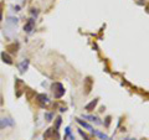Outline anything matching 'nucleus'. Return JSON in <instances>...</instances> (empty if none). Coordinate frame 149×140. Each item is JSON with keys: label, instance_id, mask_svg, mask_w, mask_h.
Instances as JSON below:
<instances>
[{"label": "nucleus", "instance_id": "nucleus-1", "mask_svg": "<svg viewBox=\"0 0 149 140\" xmlns=\"http://www.w3.org/2000/svg\"><path fill=\"white\" fill-rule=\"evenodd\" d=\"M52 90H54L55 98H61L63 94H65V88H63V86L58 82H56L52 84Z\"/></svg>", "mask_w": 149, "mask_h": 140}, {"label": "nucleus", "instance_id": "nucleus-2", "mask_svg": "<svg viewBox=\"0 0 149 140\" xmlns=\"http://www.w3.org/2000/svg\"><path fill=\"white\" fill-rule=\"evenodd\" d=\"M14 125V120L11 118H1L0 119V128L4 129L6 127H13Z\"/></svg>", "mask_w": 149, "mask_h": 140}, {"label": "nucleus", "instance_id": "nucleus-3", "mask_svg": "<svg viewBox=\"0 0 149 140\" xmlns=\"http://www.w3.org/2000/svg\"><path fill=\"white\" fill-rule=\"evenodd\" d=\"M34 27H35V20H34V19H30V20L26 22L25 26H24V31L30 33L34 30Z\"/></svg>", "mask_w": 149, "mask_h": 140}, {"label": "nucleus", "instance_id": "nucleus-4", "mask_svg": "<svg viewBox=\"0 0 149 140\" xmlns=\"http://www.w3.org/2000/svg\"><path fill=\"white\" fill-rule=\"evenodd\" d=\"M37 102L40 103L41 107H45V104H48L50 100H48L46 94H39V96H37Z\"/></svg>", "mask_w": 149, "mask_h": 140}, {"label": "nucleus", "instance_id": "nucleus-5", "mask_svg": "<svg viewBox=\"0 0 149 140\" xmlns=\"http://www.w3.org/2000/svg\"><path fill=\"white\" fill-rule=\"evenodd\" d=\"M97 103H98V98H96V99H93L92 102H89V103L85 107V109H86V111H88V112H91V111H93V109L96 108Z\"/></svg>", "mask_w": 149, "mask_h": 140}, {"label": "nucleus", "instance_id": "nucleus-6", "mask_svg": "<svg viewBox=\"0 0 149 140\" xmlns=\"http://www.w3.org/2000/svg\"><path fill=\"white\" fill-rule=\"evenodd\" d=\"M1 58L4 62L7 63V65H13V60H11V57L6 54V52H1Z\"/></svg>", "mask_w": 149, "mask_h": 140}, {"label": "nucleus", "instance_id": "nucleus-7", "mask_svg": "<svg viewBox=\"0 0 149 140\" xmlns=\"http://www.w3.org/2000/svg\"><path fill=\"white\" fill-rule=\"evenodd\" d=\"M29 67V60H24L20 65H19V71L20 72H25L26 70H28Z\"/></svg>", "mask_w": 149, "mask_h": 140}, {"label": "nucleus", "instance_id": "nucleus-8", "mask_svg": "<svg viewBox=\"0 0 149 140\" xmlns=\"http://www.w3.org/2000/svg\"><path fill=\"white\" fill-rule=\"evenodd\" d=\"M65 140H74L73 135L71 134V129L68 127L65 128Z\"/></svg>", "mask_w": 149, "mask_h": 140}, {"label": "nucleus", "instance_id": "nucleus-9", "mask_svg": "<svg viewBox=\"0 0 149 140\" xmlns=\"http://www.w3.org/2000/svg\"><path fill=\"white\" fill-rule=\"evenodd\" d=\"M92 133H93V134H95V135H96V137H98L99 139H102V140H111L109 138H108V137H107V135H106V134H103V133H101V131H97V130H93V131H92Z\"/></svg>", "mask_w": 149, "mask_h": 140}, {"label": "nucleus", "instance_id": "nucleus-10", "mask_svg": "<svg viewBox=\"0 0 149 140\" xmlns=\"http://www.w3.org/2000/svg\"><path fill=\"white\" fill-rule=\"evenodd\" d=\"M77 123L80 124V125H82L83 128H86V129H88L89 131H93V129H92V127L89 125V124H87L86 122H83V120H81V119H77Z\"/></svg>", "mask_w": 149, "mask_h": 140}, {"label": "nucleus", "instance_id": "nucleus-11", "mask_svg": "<svg viewBox=\"0 0 149 140\" xmlns=\"http://www.w3.org/2000/svg\"><path fill=\"white\" fill-rule=\"evenodd\" d=\"M85 118L86 119H88V120H91V122H95L96 124H101V122L98 120V118L95 115H85Z\"/></svg>", "mask_w": 149, "mask_h": 140}, {"label": "nucleus", "instance_id": "nucleus-12", "mask_svg": "<svg viewBox=\"0 0 149 140\" xmlns=\"http://www.w3.org/2000/svg\"><path fill=\"white\" fill-rule=\"evenodd\" d=\"M78 133H80V134L82 135V137H83V139H85V140H89V139H88V137H87V135H86V134H85L82 130H78Z\"/></svg>", "mask_w": 149, "mask_h": 140}, {"label": "nucleus", "instance_id": "nucleus-13", "mask_svg": "<svg viewBox=\"0 0 149 140\" xmlns=\"http://www.w3.org/2000/svg\"><path fill=\"white\" fill-rule=\"evenodd\" d=\"M1 7H3V3H0V21L3 20V10H1Z\"/></svg>", "mask_w": 149, "mask_h": 140}, {"label": "nucleus", "instance_id": "nucleus-14", "mask_svg": "<svg viewBox=\"0 0 149 140\" xmlns=\"http://www.w3.org/2000/svg\"><path fill=\"white\" fill-rule=\"evenodd\" d=\"M31 13H32V15H35V16H37V14H39V11H37L36 9H32V10H31Z\"/></svg>", "mask_w": 149, "mask_h": 140}, {"label": "nucleus", "instance_id": "nucleus-15", "mask_svg": "<svg viewBox=\"0 0 149 140\" xmlns=\"http://www.w3.org/2000/svg\"><path fill=\"white\" fill-rule=\"evenodd\" d=\"M46 118H47V120H51V118H52V114H46Z\"/></svg>", "mask_w": 149, "mask_h": 140}, {"label": "nucleus", "instance_id": "nucleus-16", "mask_svg": "<svg viewBox=\"0 0 149 140\" xmlns=\"http://www.w3.org/2000/svg\"><path fill=\"white\" fill-rule=\"evenodd\" d=\"M126 140H133V139H126ZM134 140H136V139H134Z\"/></svg>", "mask_w": 149, "mask_h": 140}, {"label": "nucleus", "instance_id": "nucleus-17", "mask_svg": "<svg viewBox=\"0 0 149 140\" xmlns=\"http://www.w3.org/2000/svg\"><path fill=\"white\" fill-rule=\"evenodd\" d=\"M45 140H47V139H45Z\"/></svg>", "mask_w": 149, "mask_h": 140}]
</instances>
